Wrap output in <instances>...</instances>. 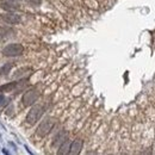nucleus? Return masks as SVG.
<instances>
[{
  "mask_svg": "<svg viewBox=\"0 0 155 155\" xmlns=\"http://www.w3.org/2000/svg\"><path fill=\"white\" fill-rule=\"evenodd\" d=\"M39 94H41V93H39L37 90L26 91V92L24 93V96L22 97V104H23L25 107L33 105V104L37 102V99L39 98Z\"/></svg>",
  "mask_w": 155,
  "mask_h": 155,
  "instance_id": "20e7f679",
  "label": "nucleus"
},
{
  "mask_svg": "<svg viewBox=\"0 0 155 155\" xmlns=\"http://www.w3.org/2000/svg\"><path fill=\"white\" fill-rule=\"evenodd\" d=\"M24 51V47L19 43H11V44H7L3 49V54L5 56H10V57H13V56H21Z\"/></svg>",
  "mask_w": 155,
  "mask_h": 155,
  "instance_id": "7ed1b4c3",
  "label": "nucleus"
},
{
  "mask_svg": "<svg viewBox=\"0 0 155 155\" xmlns=\"http://www.w3.org/2000/svg\"><path fill=\"white\" fill-rule=\"evenodd\" d=\"M11 68H12V63H6L5 66H3L1 68H0V75H4V74L10 73Z\"/></svg>",
  "mask_w": 155,
  "mask_h": 155,
  "instance_id": "9d476101",
  "label": "nucleus"
},
{
  "mask_svg": "<svg viewBox=\"0 0 155 155\" xmlns=\"http://www.w3.org/2000/svg\"><path fill=\"white\" fill-rule=\"evenodd\" d=\"M68 135H67V131H65V130H62V131H60L56 136H55V138H54V142H53V146H55V147H59L60 144H61L63 141H66Z\"/></svg>",
  "mask_w": 155,
  "mask_h": 155,
  "instance_id": "0eeeda50",
  "label": "nucleus"
},
{
  "mask_svg": "<svg viewBox=\"0 0 155 155\" xmlns=\"http://www.w3.org/2000/svg\"><path fill=\"white\" fill-rule=\"evenodd\" d=\"M43 113H44V107L42 105H33L31 107V110L28 112V114H26V118H25L26 123L30 125L36 124L43 116Z\"/></svg>",
  "mask_w": 155,
  "mask_h": 155,
  "instance_id": "f257e3e1",
  "label": "nucleus"
},
{
  "mask_svg": "<svg viewBox=\"0 0 155 155\" xmlns=\"http://www.w3.org/2000/svg\"><path fill=\"white\" fill-rule=\"evenodd\" d=\"M82 146H84V142L82 140H74L73 142H71V148H69V154L72 155H78L80 154L82 149Z\"/></svg>",
  "mask_w": 155,
  "mask_h": 155,
  "instance_id": "423d86ee",
  "label": "nucleus"
},
{
  "mask_svg": "<svg viewBox=\"0 0 155 155\" xmlns=\"http://www.w3.org/2000/svg\"><path fill=\"white\" fill-rule=\"evenodd\" d=\"M7 98H5V96L3 93H0V105H5L6 103H7Z\"/></svg>",
  "mask_w": 155,
  "mask_h": 155,
  "instance_id": "9b49d317",
  "label": "nucleus"
},
{
  "mask_svg": "<svg viewBox=\"0 0 155 155\" xmlns=\"http://www.w3.org/2000/svg\"><path fill=\"white\" fill-rule=\"evenodd\" d=\"M54 125H55V119L51 117H47L44 120H42L41 124L37 126V130H36L37 136H39V137L47 136V135L53 130Z\"/></svg>",
  "mask_w": 155,
  "mask_h": 155,
  "instance_id": "f03ea898",
  "label": "nucleus"
},
{
  "mask_svg": "<svg viewBox=\"0 0 155 155\" xmlns=\"http://www.w3.org/2000/svg\"><path fill=\"white\" fill-rule=\"evenodd\" d=\"M0 7H1L3 10H5V11H7V12H15V11H17L19 9L18 5L13 4V3H10V1H1L0 3Z\"/></svg>",
  "mask_w": 155,
  "mask_h": 155,
  "instance_id": "1a4fd4ad",
  "label": "nucleus"
},
{
  "mask_svg": "<svg viewBox=\"0 0 155 155\" xmlns=\"http://www.w3.org/2000/svg\"><path fill=\"white\" fill-rule=\"evenodd\" d=\"M1 19L7 24H18L21 22V17L15 12H7L1 16Z\"/></svg>",
  "mask_w": 155,
  "mask_h": 155,
  "instance_id": "39448f33",
  "label": "nucleus"
},
{
  "mask_svg": "<svg viewBox=\"0 0 155 155\" xmlns=\"http://www.w3.org/2000/svg\"><path fill=\"white\" fill-rule=\"evenodd\" d=\"M3 153H4V154H9V152H7V150H5V149H3Z\"/></svg>",
  "mask_w": 155,
  "mask_h": 155,
  "instance_id": "f8f14e48",
  "label": "nucleus"
},
{
  "mask_svg": "<svg viewBox=\"0 0 155 155\" xmlns=\"http://www.w3.org/2000/svg\"><path fill=\"white\" fill-rule=\"evenodd\" d=\"M69 148H71V142L67 138L66 141L59 146V150H57V154L59 155H65V154H69Z\"/></svg>",
  "mask_w": 155,
  "mask_h": 155,
  "instance_id": "6e6552de",
  "label": "nucleus"
}]
</instances>
